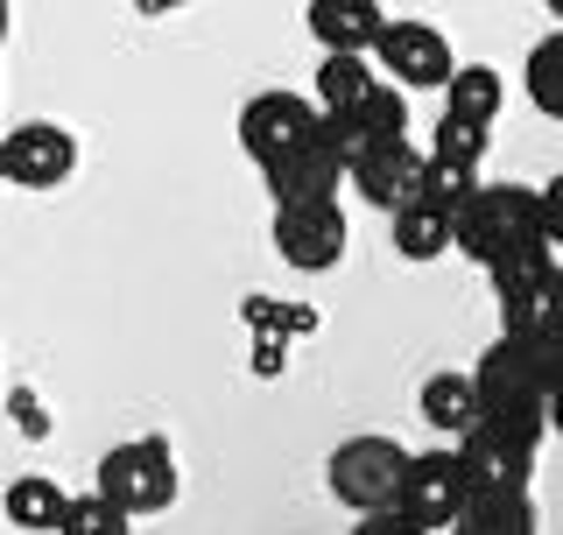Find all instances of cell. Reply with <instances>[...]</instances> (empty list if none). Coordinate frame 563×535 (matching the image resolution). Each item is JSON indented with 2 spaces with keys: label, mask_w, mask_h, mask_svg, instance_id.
I'll return each mask as SVG.
<instances>
[{
  "label": "cell",
  "mask_w": 563,
  "mask_h": 535,
  "mask_svg": "<svg viewBox=\"0 0 563 535\" xmlns=\"http://www.w3.org/2000/svg\"><path fill=\"white\" fill-rule=\"evenodd\" d=\"M345 211L339 198L324 205H275V254L289 268H303V275H324V268L345 261Z\"/></svg>",
  "instance_id": "obj_10"
},
{
  "label": "cell",
  "mask_w": 563,
  "mask_h": 535,
  "mask_svg": "<svg viewBox=\"0 0 563 535\" xmlns=\"http://www.w3.org/2000/svg\"><path fill=\"white\" fill-rule=\"evenodd\" d=\"M430 155H437V163H451V170H479V163H486V128H465V120H437Z\"/></svg>",
  "instance_id": "obj_24"
},
{
  "label": "cell",
  "mask_w": 563,
  "mask_h": 535,
  "mask_svg": "<svg viewBox=\"0 0 563 535\" xmlns=\"http://www.w3.org/2000/svg\"><path fill=\"white\" fill-rule=\"evenodd\" d=\"M542 430H550L542 416H486L479 430L457 444V458H465V479H472V501H479V493H528Z\"/></svg>",
  "instance_id": "obj_4"
},
{
  "label": "cell",
  "mask_w": 563,
  "mask_h": 535,
  "mask_svg": "<svg viewBox=\"0 0 563 535\" xmlns=\"http://www.w3.org/2000/svg\"><path fill=\"white\" fill-rule=\"evenodd\" d=\"M409 458L416 451H401L395 437H380V430H366V437H345L339 451H331V501L352 507V514H387L401 501V479H409Z\"/></svg>",
  "instance_id": "obj_5"
},
{
  "label": "cell",
  "mask_w": 563,
  "mask_h": 535,
  "mask_svg": "<svg viewBox=\"0 0 563 535\" xmlns=\"http://www.w3.org/2000/svg\"><path fill=\"white\" fill-rule=\"evenodd\" d=\"M550 430L563 437V387H556V395H550Z\"/></svg>",
  "instance_id": "obj_27"
},
{
  "label": "cell",
  "mask_w": 563,
  "mask_h": 535,
  "mask_svg": "<svg viewBox=\"0 0 563 535\" xmlns=\"http://www.w3.org/2000/svg\"><path fill=\"white\" fill-rule=\"evenodd\" d=\"M0 507H8V528H22V535H57L64 514H70V493H64L49 472H22L8 493H0Z\"/></svg>",
  "instance_id": "obj_17"
},
{
  "label": "cell",
  "mask_w": 563,
  "mask_h": 535,
  "mask_svg": "<svg viewBox=\"0 0 563 535\" xmlns=\"http://www.w3.org/2000/svg\"><path fill=\"white\" fill-rule=\"evenodd\" d=\"M457 247V211L444 205H401L395 211V254L401 261H437V254H451Z\"/></svg>",
  "instance_id": "obj_19"
},
{
  "label": "cell",
  "mask_w": 563,
  "mask_h": 535,
  "mask_svg": "<svg viewBox=\"0 0 563 535\" xmlns=\"http://www.w3.org/2000/svg\"><path fill=\"white\" fill-rule=\"evenodd\" d=\"M374 64H380L387 85H401V92H444L457 78V57H451V43H444L437 22H387Z\"/></svg>",
  "instance_id": "obj_8"
},
{
  "label": "cell",
  "mask_w": 563,
  "mask_h": 535,
  "mask_svg": "<svg viewBox=\"0 0 563 535\" xmlns=\"http://www.w3.org/2000/svg\"><path fill=\"white\" fill-rule=\"evenodd\" d=\"M521 92L536 113H550L563 120V29L556 35H542L536 50H528V64H521Z\"/></svg>",
  "instance_id": "obj_22"
},
{
  "label": "cell",
  "mask_w": 563,
  "mask_h": 535,
  "mask_svg": "<svg viewBox=\"0 0 563 535\" xmlns=\"http://www.w3.org/2000/svg\"><path fill=\"white\" fill-rule=\"evenodd\" d=\"M493 296H500V331L563 338V261H556V247L500 261L493 268Z\"/></svg>",
  "instance_id": "obj_3"
},
{
  "label": "cell",
  "mask_w": 563,
  "mask_h": 535,
  "mask_svg": "<svg viewBox=\"0 0 563 535\" xmlns=\"http://www.w3.org/2000/svg\"><path fill=\"white\" fill-rule=\"evenodd\" d=\"M486 416H542L550 423V395L563 387V338H515L500 331L472 367Z\"/></svg>",
  "instance_id": "obj_2"
},
{
  "label": "cell",
  "mask_w": 563,
  "mask_h": 535,
  "mask_svg": "<svg viewBox=\"0 0 563 535\" xmlns=\"http://www.w3.org/2000/svg\"><path fill=\"white\" fill-rule=\"evenodd\" d=\"M317 134H324V106L303 99V92H254L240 106V149L254 155L261 170L282 163V155H296Z\"/></svg>",
  "instance_id": "obj_7"
},
{
  "label": "cell",
  "mask_w": 563,
  "mask_h": 535,
  "mask_svg": "<svg viewBox=\"0 0 563 535\" xmlns=\"http://www.w3.org/2000/svg\"><path fill=\"white\" fill-rule=\"evenodd\" d=\"M401 514L416 528H451L457 514L472 507V479H465V458L457 451H416L409 458V479H401Z\"/></svg>",
  "instance_id": "obj_9"
},
{
  "label": "cell",
  "mask_w": 563,
  "mask_h": 535,
  "mask_svg": "<svg viewBox=\"0 0 563 535\" xmlns=\"http://www.w3.org/2000/svg\"><path fill=\"white\" fill-rule=\"evenodd\" d=\"M416 408H422V423H430V430H444L457 444L486 423V402H479V381H472V373H430V381H422V395H416Z\"/></svg>",
  "instance_id": "obj_16"
},
{
  "label": "cell",
  "mask_w": 563,
  "mask_h": 535,
  "mask_svg": "<svg viewBox=\"0 0 563 535\" xmlns=\"http://www.w3.org/2000/svg\"><path fill=\"white\" fill-rule=\"evenodd\" d=\"M507 106V78L493 64H457V78L444 85V120H465V128H493Z\"/></svg>",
  "instance_id": "obj_18"
},
{
  "label": "cell",
  "mask_w": 563,
  "mask_h": 535,
  "mask_svg": "<svg viewBox=\"0 0 563 535\" xmlns=\"http://www.w3.org/2000/svg\"><path fill=\"white\" fill-rule=\"evenodd\" d=\"M324 134L339 141V155H345V170H352L366 149L409 141V92H401V85H380V92L360 99L352 113H324Z\"/></svg>",
  "instance_id": "obj_13"
},
{
  "label": "cell",
  "mask_w": 563,
  "mask_h": 535,
  "mask_svg": "<svg viewBox=\"0 0 563 535\" xmlns=\"http://www.w3.org/2000/svg\"><path fill=\"white\" fill-rule=\"evenodd\" d=\"M0 176H8V170H0Z\"/></svg>",
  "instance_id": "obj_30"
},
{
  "label": "cell",
  "mask_w": 563,
  "mask_h": 535,
  "mask_svg": "<svg viewBox=\"0 0 563 535\" xmlns=\"http://www.w3.org/2000/svg\"><path fill=\"white\" fill-rule=\"evenodd\" d=\"M451 535H542V514H536L528 493H479V501L451 522Z\"/></svg>",
  "instance_id": "obj_20"
},
{
  "label": "cell",
  "mask_w": 563,
  "mask_h": 535,
  "mask_svg": "<svg viewBox=\"0 0 563 535\" xmlns=\"http://www.w3.org/2000/svg\"><path fill=\"white\" fill-rule=\"evenodd\" d=\"M550 226H542V190L528 184H479L457 205V254L479 261L486 275L515 254H542Z\"/></svg>",
  "instance_id": "obj_1"
},
{
  "label": "cell",
  "mask_w": 563,
  "mask_h": 535,
  "mask_svg": "<svg viewBox=\"0 0 563 535\" xmlns=\"http://www.w3.org/2000/svg\"><path fill=\"white\" fill-rule=\"evenodd\" d=\"M128 522H134V514L113 507V501L92 487V493H70V514H64L57 535H128Z\"/></svg>",
  "instance_id": "obj_23"
},
{
  "label": "cell",
  "mask_w": 563,
  "mask_h": 535,
  "mask_svg": "<svg viewBox=\"0 0 563 535\" xmlns=\"http://www.w3.org/2000/svg\"><path fill=\"white\" fill-rule=\"evenodd\" d=\"M352 535H430V528H416L401 507H387V514H360V522H352Z\"/></svg>",
  "instance_id": "obj_25"
},
{
  "label": "cell",
  "mask_w": 563,
  "mask_h": 535,
  "mask_svg": "<svg viewBox=\"0 0 563 535\" xmlns=\"http://www.w3.org/2000/svg\"><path fill=\"white\" fill-rule=\"evenodd\" d=\"M0 43H8V0H0Z\"/></svg>",
  "instance_id": "obj_28"
},
{
  "label": "cell",
  "mask_w": 563,
  "mask_h": 535,
  "mask_svg": "<svg viewBox=\"0 0 563 535\" xmlns=\"http://www.w3.org/2000/svg\"><path fill=\"white\" fill-rule=\"evenodd\" d=\"M0 170L22 190H57L70 170H78V141H70L57 120H22L14 134H0Z\"/></svg>",
  "instance_id": "obj_11"
},
{
  "label": "cell",
  "mask_w": 563,
  "mask_h": 535,
  "mask_svg": "<svg viewBox=\"0 0 563 535\" xmlns=\"http://www.w3.org/2000/svg\"><path fill=\"white\" fill-rule=\"evenodd\" d=\"M542 8H550V14H556V22H563V0H542Z\"/></svg>",
  "instance_id": "obj_29"
},
{
  "label": "cell",
  "mask_w": 563,
  "mask_h": 535,
  "mask_svg": "<svg viewBox=\"0 0 563 535\" xmlns=\"http://www.w3.org/2000/svg\"><path fill=\"white\" fill-rule=\"evenodd\" d=\"M310 35L324 57H374L380 35H387V14L380 0H310Z\"/></svg>",
  "instance_id": "obj_15"
},
{
  "label": "cell",
  "mask_w": 563,
  "mask_h": 535,
  "mask_svg": "<svg viewBox=\"0 0 563 535\" xmlns=\"http://www.w3.org/2000/svg\"><path fill=\"white\" fill-rule=\"evenodd\" d=\"M92 487L113 507H128V514H163L176 501V451H169L163 437L113 444V451L99 458V479H92Z\"/></svg>",
  "instance_id": "obj_6"
},
{
  "label": "cell",
  "mask_w": 563,
  "mask_h": 535,
  "mask_svg": "<svg viewBox=\"0 0 563 535\" xmlns=\"http://www.w3.org/2000/svg\"><path fill=\"white\" fill-rule=\"evenodd\" d=\"M542 226H550V247H563V170L542 184Z\"/></svg>",
  "instance_id": "obj_26"
},
{
  "label": "cell",
  "mask_w": 563,
  "mask_h": 535,
  "mask_svg": "<svg viewBox=\"0 0 563 535\" xmlns=\"http://www.w3.org/2000/svg\"><path fill=\"white\" fill-rule=\"evenodd\" d=\"M422 163L430 155L416 149V141H387V149H366L360 163H352V190H360L374 211H387L395 219L401 205H416V190H422Z\"/></svg>",
  "instance_id": "obj_14"
},
{
  "label": "cell",
  "mask_w": 563,
  "mask_h": 535,
  "mask_svg": "<svg viewBox=\"0 0 563 535\" xmlns=\"http://www.w3.org/2000/svg\"><path fill=\"white\" fill-rule=\"evenodd\" d=\"M380 70H374V57H324L317 64V106L324 113H352L360 99H374L380 92Z\"/></svg>",
  "instance_id": "obj_21"
},
{
  "label": "cell",
  "mask_w": 563,
  "mask_h": 535,
  "mask_svg": "<svg viewBox=\"0 0 563 535\" xmlns=\"http://www.w3.org/2000/svg\"><path fill=\"white\" fill-rule=\"evenodd\" d=\"M261 176H268V198H275V205H324V198H339V184H345L352 170H345L339 141H331V134H317V141H303L296 155L268 163Z\"/></svg>",
  "instance_id": "obj_12"
}]
</instances>
